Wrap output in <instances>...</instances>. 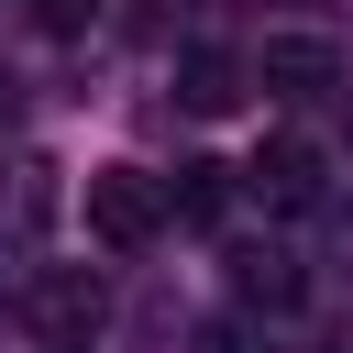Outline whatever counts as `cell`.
<instances>
[{"label":"cell","mask_w":353,"mask_h":353,"mask_svg":"<svg viewBox=\"0 0 353 353\" xmlns=\"http://www.w3.org/2000/svg\"><path fill=\"white\" fill-rule=\"evenodd\" d=\"M88 232H99L110 254H143V243L165 232V176H143V165H99V176H88Z\"/></svg>","instance_id":"6da1fadb"},{"label":"cell","mask_w":353,"mask_h":353,"mask_svg":"<svg viewBox=\"0 0 353 353\" xmlns=\"http://www.w3.org/2000/svg\"><path fill=\"white\" fill-rule=\"evenodd\" d=\"M99 309H110V298H99V276H88V265H55V276H33V287H22V320H33L44 342H66V353H88Z\"/></svg>","instance_id":"7a4b0ae2"},{"label":"cell","mask_w":353,"mask_h":353,"mask_svg":"<svg viewBox=\"0 0 353 353\" xmlns=\"http://www.w3.org/2000/svg\"><path fill=\"white\" fill-rule=\"evenodd\" d=\"M254 88H265V99H331V88H342V55H331L320 33H276V44L254 55Z\"/></svg>","instance_id":"3957f363"},{"label":"cell","mask_w":353,"mask_h":353,"mask_svg":"<svg viewBox=\"0 0 353 353\" xmlns=\"http://www.w3.org/2000/svg\"><path fill=\"white\" fill-rule=\"evenodd\" d=\"M243 176L265 188V210H320V199H331V165H320V143H298V132H276V143H265Z\"/></svg>","instance_id":"277c9868"},{"label":"cell","mask_w":353,"mask_h":353,"mask_svg":"<svg viewBox=\"0 0 353 353\" xmlns=\"http://www.w3.org/2000/svg\"><path fill=\"white\" fill-rule=\"evenodd\" d=\"M55 210H66L55 165H44V154H11V165H0V243H44Z\"/></svg>","instance_id":"5b68a950"},{"label":"cell","mask_w":353,"mask_h":353,"mask_svg":"<svg viewBox=\"0 0 353 353\" xmlns=\"http://www.w3.org/2000/svg\"><path fill=\"white\" fill-rule=\"evenodd\" d=\"M243 88H254V66H243V55H221V44H188V55H176V99H188L199 121L243 110Z\"/></svg>","instance_id":"8992f818"},{"label":"cell","mask_w":353,"mask_h":353,"mask_svg":"<svg viewBox=\"0 0 353 353\" xmlns=\"http://www.w3.org/2000/svg\"><path fill=\"white\" fill-rule=\"evenodd\" d=\"M221 210H232V165H176V176H165V221L210 232Z\"/></svg>","instance_id":"52a82bcc"},{"label":"cell","mask_w":353,"mask_h":353,"mask_svg":"<svg viewBox=\"0 0 353 353\" xmlns=\"http://www.w3.org/2000/svg\"><path fill=\"white\" fill-rule=\"evenodd\" d=\"M232 287H243L254 309H298V254H265V243H254V254H232Z\"/></svg>","instance_id":"ba28073f"},{"label":"cell","mask_w":353,"mask_h":353,"mask_svg":"<svg viewBox=\"0 0 353 353\" xmlns=\"http://www.w3.org/2000/svg\"><path fill=\"white\" fill-rule=\"evenodd\" d=\"M188 342H199V353H276V342H265V320H243V309H221V320H199Z\"/></svg>","instance_id":"9c48e42d"},{"label":"cell","mask_w":353,"mask_h":353,"mask_svg":"<svg viewBox=\"0 0 353 353\" xmlns=\"http://www.w3.org/2000/svg\"><path fill=\"white\" fill-rule=\"evenodd\" d=\"M22 11H33L44 33H88V11H99V0H22Z\"/></svg>","instance_id":"30bf717a"},{"label":"cell","mask_w":353,"mask_h":353,"mask_svg":"<svg viewBox=\"0 0 353 353\" xmlns=\"http://www.w3.org/2000/svg\"><path fill=\"white\" fill-rule=\"evenodd\" d=\"M11 121H22V77H0V132H11Z\"/></svg>","instance_id":"8fae6325"}]
</instances>
